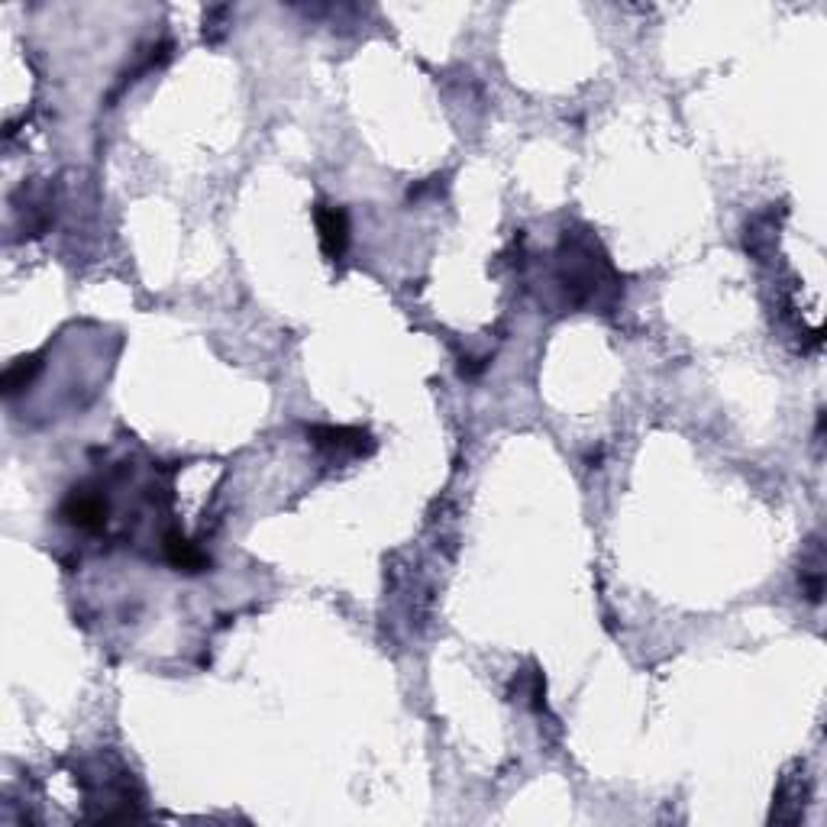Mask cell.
<instances>
[{"label":"cell","instance_id":"obj_5","mask_svg":"<svg viewBox=\"0 0 827 827\" xmlns=\"http://www.w3.org/2000/svg\"><path fill=\"white\" fill-rule=\"evenodd\" d=\"M163 552H166V559L178 569V572H201V569H208L211 566V559H208V552H201L188 537H181L178 530H168L166 537H163Z\"/></svg>","mask_w":827,"mask_h":827},{"label":"cell","instance_id":"obj_4","mask_svg":"<svg viewBox=\"0 0 827 827\" xmlns=\"http://www.w3.org/2000/svg\"><path fill=\"white\" fill-rule=\"evenodd\" d=\"M317 230H321V246L327 253V259H339L349 246V217L343 208H331V204H321L317 208Z\"/></svg>","mask_w":827,"mask_h":827},{"label":"cell","instance_id":"obj_6","mask_svg":"<svg viewBox=\"0 0 827 827\" xmlns=\"http://www.w3.org/2000/svg\"><path fill=\"white\" fill-rule=\"evenodd\" d=\"M40 372H43L40 356H23V359L10 362V369L3 372V394H7V398H16L23 388L33 385V379H36Z\"/></svg>","mask_w":827,"mask_h":827},{"label":"cell","instance_id":"obj_3","mask_svg":"<svg viewBox=\"0 0 827 827\" xmlns=\"http://www.w3.org/2000/svg\"><path fill=\"white\" fill-rule=\"evenodd\" d=\"M308 437L321 452L331 456H366L376 446L372 437L359 427H311Z\"/></svg>","mask_w":827,"mask_h":827},{"label":"cell","instance_id":"obj_2","mask_svg":"<svg viewBox=\"0 0 827 827\" xmlns=\"http://www.w3.org/2000/svg\"><path fill=\"white\" fill-rule=\"evenodd\" d=\"M58 517L78 530H101L108 524V498L98 489H85V485L71 489L58 507Z\"/></svg>","mask_w":827,"mask_h":827},{"label":"cell","instance_id":"obj_1","mask_svg":"<svg viewBox=\"0 0 827 827\" xmlns=\"http://www.w3.org/2000/svg\"><path fill=\"white\" fill-rule=\"evenodd\" d=\"M559 284L575 308H602L617 301L621 278L602 243L589 230H566L559 243Z\"/></svg>","mask_w":827,"mask_h":827}]
</instances>
